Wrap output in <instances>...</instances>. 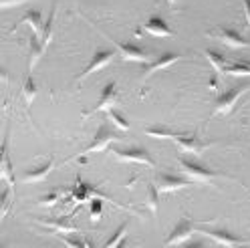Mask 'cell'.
<instances>
[{
  "instance_id": "1",
  "label": "cell",
  "mask_w": 250,
  "mask_h": 248,
  "mask_svg": "<svg viewBox=\"0 0 250 248\" xmlns=\"http://www.w3.org/2000/svg\"><path fill=\"white\" fill-rule=\"evenodd\" d=\"M246 91H250V85H240V87H234V89L226 91L224 95H220L216 99L214 113H230L234 109V105H236V101L244 95Z\"/></svg>"
},
{
  "instance_id": "2",
  "label": "cell",
  "mask_w": 250,
  "mask_h": 248,
  "mask_svg": "<svg viewBox=\"0 0 250 248\" xmlns=\"http://www.w3.org/2000/svg\"><path fill=\"white\" fill-rule=\"evenodd\" d=\"M180 167H182V172L194 182H210L216 178L214 172H210V169L202 167L200 164L190 162V160H180Z\"/></svg>"
},
{
  "instance_id": "3",
  "label": "cell",
  "mask_w": 250,
  "mask_h": 248,
  "mask_svg": "<svg viewBox=\"0 0 250 248\" xmlns=\"http://www.w3.org/2000/svg\"><path fill=\"white\" fill-rule=\"evenodd\" d=\"M115 158L121 160V162H135V164H146L149 167L155 165L153 158L149 156V153L146 149H139V147H131V149H113Z\"/></svg>"
},
{
  "instance_id": "4",
  "label": "cell",
  "mask_w": 250,
  "mask_h": 248,
  "mask_svg": "<svg viewBox=\"0 0 250 248\" xmlns=\"http://www.w3.org/2000/svg\"><path fill=\"white\" fill-rule=\"evenodd\" d=\"M194 234V226H192V222L188 220V218H182L180 222H178V226L171 230V234L167 236V240H166V246H174V244H184L188 238H190Z\"/></svg>"
},
{
  "instance_id": "5",
  "label": "cell",
  "mask_w": 250,
  "mask_h": 248,
  "mask_svg": "<svg viewBox=\"0 0 250 248\" xmlns=\"http://www.w3.org/2000/svg\"><path fill=\"white\" fill-rule=\"evenodd\" d=\"M158 190L160 192H176V190H184L190 186V180L186 178H178V176H169V174H160L158 176Z\"/></svg>"
},
{
  "instance_id": "6",
  "label": "cell",
  "mask_w": 250,
  "mask_h": 248,
  "mask_svg": "<svg viewBox=\"0 0 250 248\" xmlns=\"http://www.w3.org/2000/svg\"><path fill=\"white\" fill-rule=\"evenodd\" d=\"M113 139H117V135L109 129L107 125H101L99 127V131L95 133V139H93V144L85 149V153H93V151H101V149H105L109 144L113 142Z\"/></svg>"
},
{
  "instance_id": "7",
  "label": "cell",
  "mask_w": 250,
  "mask_h": 248,
  "mask_svg": "<svg viewBox=\"0 0 250 248\" xmlns=\"http://www.w3.org/2000/svg\"><path fill=\"white\" fill-rule=\"evenodd\" d=\"M174 142L186 153H196V156H200V153L206 149V144H202L196 135H176Z\"/></svg>"
},
{
  "instance_id": "8",
  "label": "cell",
  "mask_w": 250,
  "mask_h": 248,
  "mask_svg": "<svg viewBox=\"0 0 250 248\" xmlns=\"http://www.w3.org/2000/svg\"><path fill=\"white\" fill-rule=\"evenodd\" d=\"M113 51H99L95 57L91 59V63L87 65V69L81 73V79H85V77H89V75H93L95 71H101L105 65H109L113 61Z\"/></svg>"
},
{
  "instance_id": "9",
  "label": "cell",
  "mask_w": 250,
  "mask_h": 248,
  "mask_svg": "<svg viewBox=\"0 0 250 248\" xmlns=\"http://www.w3.org/2000/svg\"><path fill=\"white\" fill-rule=\"evenodd\" d=\"M202 234H206L216 244H222V246H240V244H246V240L232 236L230 232H226V230H202Z\"/></svg>"
},
{
  "instance_id": "10",
  "label": "cell",
  "mask_w": 250,
  "mask_h": 248,
  "mask_svg": "<svg viewBox=\"0 0 250 248\" xmlns=\"http://www.w3.org/2000/svg\"><path fill=\"white\" fill-rule=\"evenodd\" d=\"M117 51L121 53V57L125 61H135V63H146V61L149 59V55L139 49V46L135 44H123V42H117Z\"/></svg>"
},
{
  "instance_id": "11",
  "label": "cell",
  "mask_w": 250,
  "mask_h": 248,
  "mask_svg": "<svg viewBox=\"0 0 250 248\" xmlns=\"http://www.w3.org/2000/svg\"><path fill=\"white\" fill-rule=\"evenodd\" d=\"M115 97H117V85L111 81V83H107L103 87L101 97H99V101H97V105H95V109H93V111H103V109L107 111V109H111L113 103H115Z\"/></svg>"
},
{
  "instance_id": "12",
  "label": "cell",
  "mask_w": 250,
  "mask_h": 248,
  "mask_svg": "<svg viewBox=\"0 0 250 248\" xmlns=\"http://www.w3.org/2000/svg\"><path fill=\"white\" fill-rule=\"evenodd\" d=\"M180 59V55H176V53H166V55H162L160 59H155L153 63H149L147 67H146V73H144V79H147L149 75H153V73H158V71H162V69H166V67H169V65H174L176 61Z\"/></svg>"
},
{
  "instance_id": "13",
  "label": "cell",
  "mask_w": 250,
  "mask_h": 248,
  "mask_svg": "<svg viewBox=\"0 0 250 248\" xmlns=\"http://www.w3.org/2000/svg\"><path fill=\"white\" fill-rule=\"evenodd\" d=\"M218 39H220L224 44L232 46V49H242V46H250V42H248L242 35H238L236 30H232V28H222L220 33H218Z\"/></svg>"
},
{
  "instance_id": "14",
  "label": "cell",
  "mask_w": 250,
  "mask_h": 248,
  "mask_svg": "<svg viewBox=\"0 0 250 248\" xmlns=\"http://www.w3.org/2000/svg\"><path fill=\"white\" fill-rule=\"evenodd\" d=\"M146 30H147L149 35H153V37H171V30L166 24V21H162L158 17H151L146 22Z\"/></svg>"
},
{
  "instance_id": "15",
  "label": "cell",
  "mask_w": 250,
  "mask_h": 248,
  "mask_svg": "<svg viewBox=\"0 0 250 248\" xmlns=\"http://www.w3.org/2000/svg\"><path fill=\"white\" fill-rule=\"evenodd\" d=\"M42 51H44V44L41 42L39 35L30 37V42H28V55H30V61H28V65H30V69H33V67H35V65L39 63V59H41Z\"/></svg>"
},
{
  "instance_id": "16",
  "label": "cell",
  "mask_w": 250,
  "mask_h": 248,
  "mask_svg": "<svg viewBox=\"0 0 250 248\" xmlns=\"http://www.w3.org/2000/svg\"><path fill=\"white\" fill-rule=\"evenodd\" d=\"M22 22L33 28V30H35V35H41V33H42L44 22H42V14H41V10H28V12L24 14Z\"/></svg>"
},
{
  "instance_id": "17",
  "label": "cell",
  "mask_w": 250,
  "mask_h": 248,
  "mask_svg": "<svg viewBox=\"0 0 250 248\" xmlns=\"http://www.w3.org/2000/svg\"><path fill=\"white\" fill-rule=\"evenodd\" d=\"M53 169V160H49L44 165H41V167H37V169H30V172H26L24 174V182H41V180H44L46 176H49V172Z\"/></svg>"
},
{
  "instance_id": "18",
  "label": "cell",
  "mask_w": 250,
  "mask_h": 248,
  "mask_svg": "<svg viewBox=\"0 0 250 248\" xmlns=\"http://www.w3.org/2000/svg\"><path fill=\"white\" fill-rule=\"evenodd\" d=\"M206 55V59L212 63V67H214V71H218V73H226V59L220 55V53H216V51H206L204 53Z\"/></svg>"
},
{
  "instance_id": "19",
  "label": "cell",
  "mask_w": 250,
  "mask_h": 248,
  "mask_svg": "<svg viewBox=\"0 0 250 248\" xmlns=\"http://www.w3.org/2000/svg\"><path fill=\"white\" fill-rule=\"evenodd\" d=\"M0 176H2L10 186L14 184V174H12V165H10V158H8V151H6V144L2 145V172H0Z\"/></svg>"
},
{
  "instance_id": "20",
  "label": "cell",
  "mask_w": 250,
  "mask_h": 248,
  "mask_svg": "<svg viewBox=\"0 0 250 248\" xmlns=\"http://www.w3.org/2000/svg\"><path fill=\"white\" fill-rule=\"evenodd\" d=\"M146 135L155 137V139H174L176 137V133L169 131L167 127H147L146 129Z\"/></svg>"
},
{
  "instance_id": "21",
  "label": "cell",
  "mask_w": 250,
  "mask_h": 248,
  "mask_svg": "<svg viewBox=\"0 0 250 248\" xmlns=\"http://www.w3.org/2000/svg\"><path fill=\"white\" fill-rule=\"evenodd\" d=\"M158 192H160L158 186H149V190H147V204H149L153 214H158V210H160V196H158Z\"/></svg>"
},
{
  "instance_id": "22",
  "label": "cell",
  "mask_w": 250,
  "mask_h": 248,
  "mask_svg": "<svg viewBox=\"0 0 250 248\" xmlns=\"http://www.w3.org/2000/svg\"><path fill=\"white\" fill-rule=\"evenodd\" d=\"M53 21H55V10L51 12V17H49V21L44 22V26H42V33H41V42L46 46L51 42V35H53Z\"/></svg>"
},
{
  "instance_id": "23",
  "label": "cell",
  "mask_w": 250,
  "mask_h": 248,
  "mask_svg": "<svg viewBox=\"0 0 250 248\" xmlns=\"http://www.w3.org/2000/svg\"><path fill=\"white\" fill-rule=\"evenodd\" d=\"M228 75H234V77H250V65L248 63H234L232 67L226 69Z\"/></svg>"
},
{
  "instance_id": "24",
  "label": "cell",
  "mask_w": 250,
  "mask_h": 248,
  "mask_svg": "<svg viewBox=\"0 0 250 248\" xmlns=\"http://www.w3.org/2000/svg\"><path fill=\"white\" fill-rule=\"evenodd\" d=\"M107 115H109V119H111V121L115 123V125L119 127V129H129V121L125 119V117H123L119 111H115L113 107H111V109H107Z\"/></svg>"
},
{
  "instance_id": "25",
  "label": "cell",
  "mask_w": 250,
  "mask_h": 248,
  "mask_svg": "<svg viewBox=\"0 0 250 248\" xmlns=\"http://www.w3.org/2000/svg\"><path fill=\"white\" fill-rule=\"evenodd\" d=\"M125 230H127V222H123L119 228H117V232L115 234L109 238L107 242H105V248H113V246H119L121 244V240H123V236H125Z\"/></svg>"
},
{
  "instance_id": "26",
  "label": "cell",
  "mask_w": 250,
  "mask_h": 248,
  "mask_svg": "<svg viewBox=\"0 0 250 248\" xmlns=\"http://www.w3.org/2000/svg\"><path fill=\"white\" fill-rule=\"evenodd\" d=\"M22 93H24V99H26L28 103H33V99L37 97V83H35L33 77H28V79H26Z\"/></svg>"
},
{
  "instance_id": "27",
  "label": "cell",
  "mask_w": 250,
  "mask_h": 248,
  "mask_svg": "<svg viewBox=\"0 0 250 248\" xmlns=\"http://www.w3.org/2000/svg\"><path fill=\"white\" fill-rule=\"evenodd\" d=\"M46 226H51V228H57L61 232H77V226L67 222V220H51V222H44Z\"/></svg>"
},
{
  "instance_id": "28",
  "label": "cell",
  "mask_w": 250,
  "mask_h": 248,
  "mask_svg": "<svg viewBox=\"0 0 250 248\" xmlns=\"http://www.w3.org/2000/svg\"><path fill=\"white\" fill-rule=\"evenodd\" d=\"M62 242L69 244V246H75V248L87 246V242H85V240H81V238H69V236H65V238H62Z\"/></svg>"
},
{
  "instance_id": "29",
  "label": "cell",
  "mask_w": 250,
  "mask_h": 248,
  "mask_svg": "<svg viewBox=\"0 0 250 248\" xmlns=\"http://www.w3.org/2000/svg\"><path fill=\"white\" fill-rule=\"evenodd\" d=\"M26 0H0V6L2 8H10V6H17V4H22Z\"/></svg>"
},
{
  "instance_id": "30",
  "label": "cell",
  "mask_w": 250,
  "mask_h": 248,
  "mask_svg": "<svg viewBox=\"0 0 250 248\" xmlns=\"http://www.w3.org/2000/svg\"><path fill=\"white\" fill-rule=\"evenodd\" d=\"M59 198V194H51V196H46V198H42V202L41 204H44V206H51V204H55V200Z\"/></svg>"
},
{
  "instance_id": "31",
  "label": "cell",
  "mask_w": 250,
  "mask_h": 248,
  "mask_svg": "<svg viewBox=\"0 0 250 248\" xmlns=\"http://www.w3.org/2000/svg\"><path fill=\"white\" fill-rule=\"evenodd\" d=\"M242 4H244V14H246V21L250 24V0H242Z\"/></svg>"
},
{
  "instance_id": "32",
  "label": "cell",
  "mask_w": 250,
  "mask_h": 248,
  "mask_svg": "<svg viewBox=\"0 0 250 248\" xmlns=\"http://www.w3.org/2000/svg\"><path fill=\"white\" fill-rule=\"evenodd\" d=\"M99 212H101V206H99V204H93V216H91V218L97 220V218H99Z\"/></svg>"
},
{
  "instance_id": "33",
  "label": "cell",
  "mask_w": 250,
  "mask_h": 248,
  "mask_svg": "<svg viewBox=\"0 0 250 248\" xmlns=\"http://www.w3.org/2000/svg\"><path fill=\"white\" fill-rule=\"evenodd\" d=\"M169 2H171V4H174V2H176V0H169Z\"/></svg>"
},
{
  "instance_id": "34",
  "label": "cell",
  "mask_w": 250,
  "mask_h": 248,
  "mask_svg": "<svg viewBox=\"0 0 250 248\" xmlns=\"http://www.w3.org/2000/svg\"><path fill=\"white\" fill-rule=\"evenodd\" d=\"M248 65H250V63H248Z\"/></svg>"
}]
</instances>
